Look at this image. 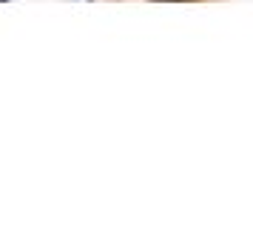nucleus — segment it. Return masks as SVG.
Instances as JSON below:
<instances>
[{"instance_id": "nucleus-1", "label": "nucleus", "mask_w": 253, "mask_h": 245, "mask_svg": "<svg viewBox=\"0 0 253 245\" xmlns=\"http://www.w3.org/2000/svg\"><path fill=\"white\" fill-rule=\"evenodd\" d=\"M3 3H9V0H0V6H3Z\"/></svg>"}, {"instance_id": "nucleus-2", "label": "nucleus", "mask_w": 253, "mask_h": 245, "mask_svg": "<svg viewBox=\"0 0 253 245\" xmlns=\"http://www.w3.org/2000/svg\"><path fill=\"white\" fill-rule=\"evenodd\" d=\"M185 3H191V0H185Z\"/></svg>"}, {"instance_id": "nucleus-3", "label": "nucleus", "mask_w": 253, "mask_h": 245, "mask_svg": "<svg viewBox=\"0 0 253 245\" xmlns=\"http://www.w3.org/2000/svg\"><path fill=\"white\" fill-rule=\"evenodd\" d=\"M88 3H91V0H88Z\"/></svg>"}]
</instances>
